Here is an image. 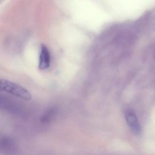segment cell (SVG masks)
<instances>
[{"instance_id":"277c9868","label":"cell","mask_w":155,"mask_h":155,"mask_svg":"<svg viewBox=\"0 0 155 155\" xmlns=\"http://www.w3.org/2000/svg\"><path fill=\"white\" fill-rule=\"evenodd\" d=\"M54 111L55 110H48V111H47L46 113H45L44 115H43L42 119H41L42 122L47 123L48 121H49L51 118H52V117L55 114V113H54Z\"/></svg>"},{"instance_id":"3957f363","label":"cell","mask_w":155,"mask_h":155,"mask_svg":"<svg viewBox=\"0 0 155 155\" xmlns=\"http://www.w3.org/2000/svg\"><path fill=\"white\" fill-rule=\"evenodd\" d=\"M51 63V57L49 51L46 45L42 44L41 47L39 60V69L45 70L49 68Z\"/></svg>"},{"instance_id":"6da1fadb","label":"cell","mask_w":155,"mask_h":155,"mask_svg":"<svg viewBox=\"0 0 155 155\" xmlns=\"http://www.w3.org/2000/svg\"><path fill=\"white\" fill-rule=\"evenodd\" d=\"M0 87L2 90L25 100H30L32 97L30 92L25 88L7 80H1Z\"/></svg>"},{"instance_id":"7a4b0ae2","label":"cell","mask_w":155,"mask_h":155,"mask_svg":"<svg viewBox=\"0 0 155 155\" xmlns=\"http://www.w3.org/2000/svg\"><path fill=\"white\" fill-rule=\"evenodd\" d=\"M125 116L127 123L132 133L136 135H139L141 133V127L134 111L127 110L125 112Z\"/></svg>"}]
</instances>
